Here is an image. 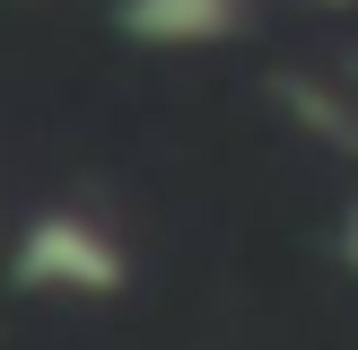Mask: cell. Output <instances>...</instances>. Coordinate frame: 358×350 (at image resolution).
<instances>
[{"label":"cell","instance_id":"cell-2","mask_svg":"<svg viewBox=\"0 0 358 350\" xmlns=\"http://www.w3.org/2000/svg\"><path fill=\"white\" fill-rule=\"evenodd\" d=\"M262 0H114V35L140 52H219L254 27Z\"/></svg>","mask_w":358,"mask_h":350},{"label":"cell","instance_id":"cell-1","mask_svg":"<svg viewBox=\"0 0 358 350\" xmlns=\"http://www.w3.org/2000/svg\"><path fill=\"white\" fill-rule=\"evenodd\" d=\"M9 289L44 298V307H114L131 298L140 280V254L105 210H79V202H44L9 227Z\"/></svg>","mask_w":358,"mask_h":350},{"label":"cell","instance_id":"cell-3","mask_svg":"<svg viewBox=\"0 0 358 350\" xmlns=\"http://www.w3.org/2000/svg\"><path fill=\"white\" fill-rule=\"evenodd\" d=\"M324 9H350V0H324Z\"/></svg>","mask_w":358,"mask_h":350}]
</instances>
